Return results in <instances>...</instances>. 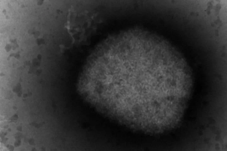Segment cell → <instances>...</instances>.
Wrapping results in <instances>:
<instances>
[{"label": "cell", "mask_w": 227, "mask_h": 151, "mask_svg": "<svg viewBox=\"0 0 227 151\" xmlns=\"http://www.w3.org/2000/svg\"><path fill=\"white\" fill-rule=\"evenodd\" d=\"M98 76L112 109L126 125L138 127L154 124L166 113L177 73L163 49L133 41L118 48Z\"/></svg>", "instance_id": "1"}]
</instances>
